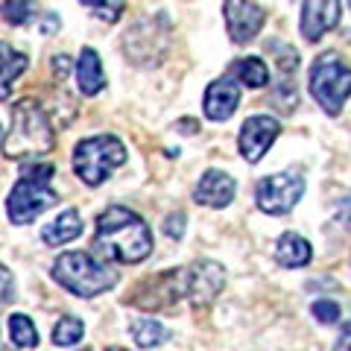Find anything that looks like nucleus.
<instances>
[{"label":"nucleus","mask_w":351,"mask_h":351,"mask_svg":"<svg viewBox=\"0 0 351 351\" xmlns=\"http://www.w3.org/2000/svg\"><path fill=\"white\" fill-rule=\"evenodd\" d=\"M29 68V59L21 50H15L12 44L0 41V100H9L12 85L21 73Z\"/></svg>","instance_id":"17"},{"label":"nucleus","mask_w":351,"mask_h":351,"mask_svg":"<svg viewBox=\"0 0 351 351\" xmlns=\"http://www.w3.org/2000/svg\"><path fill=\"white\" fill-rule=\"evenodd\" d=\"M15 302V278L3 263H0V304H9Z\"/></svg>","instance_id":"28"},{"label":"nucleus","mask_w":351,"mask_h":351,"mask_svg":"<svg viewBox=\"0 0 351 351\" xmlns=\"http://www.w3.org/2000/svg\"><path fill=\"white\" fill-rule=\"evenodd\" d=\"M267 50L276 53V64L281 71V80H290L299 68V53H295L290 44H281V41H267Z\"/></svg>","instance_id":"22"},{"label":"nucleus","mask_w":351,"mask_h":351,"mask_svg":"<svg viewBox=\"0 0 351 351\" xmlns=\"http://www.w3.org/2000/svg\"><path fill=\"white\" fill-rule=\"evenodd\" d=\"M82 6L94 9V15L100 21H108V24H114V21L126 12V3H94V0H85Z\"/></svg>","instance_id":"26"},{"label":"nucleus","mask_w":351,"mask_h":351,"mask_svg":"<svg viewBox=\"0 0 351 351\" xmlns=\"http://www.w3.org/2000/svg\"><path fill=\"white\" fill-rule=\"evenodd\" d=\"M53 73H56L59 82H62L64 76L71 73V59H68V56H56V59H53Z\"/></svg>","instance_id":"30"},{"label":"nucleus","mask_w":351,"mask_h":351,"mask_svg":"<svg viewBox=\"0 0 351 351\" xmlns=\"http://www.w3.org/2000/svg\"><path fill=\"white\" fill-rule=\"evenodd\" d=\"M281 135V123L269 114H252L243 126H240V138H237V149L243 161L258 164L267 149L276 144V138Z\"/></svg>","instance_id":"9"},{"label":"nucleus","mask_w":351,"mask_h":351,"mask_svg":"<svg viewBox=\"0 0 351 351\" xmlns=\"http://www.w3.org/2000/svg\"><path fill=\"white\" fill-rule=\"evenodd\" d=\"M129 334L141 348H152V346H161L164 339H170V331L158 319H152V316H141V319H135L129 325Z\"/></svg>","instance_id":"19"},{"label":"nucleus","mask_w":351,"mask_h":351,"mask_svg":"<svg viewBox=\"0 0 351 351\" xmlns=\"http://www.w3.org/2000/svg\"><path fill=\"white\" fill-rule=\"evenodd\" d=\"M182 287L193 304H208L223 293L226 272L217 261H196L188 269H182Z\"/></svg>","instance_id":"8"},{"label":"nucleus","mask_w":351,"mask_h":351,"mask_svg":"<svg viewBox=\"0 0 351 351\" xmlns=\"http://www.w3.org/2000/svg\"><path fill=\"white\" fill-rule=\"evenodd\" d=\"M0 12L12 27H24L36 18V6L32 3H0Z\"/></svg>","instance_id":"24"},{"label":"nucleus","mask_w":351,"mask_h":351,"mask_svg":"<svg viewBox=\"0 0 351 351\" xmlns=\"http://www.w3.org/2000/svg\"><path fill=\"white\" fill-rule=\"evenodd\" d=\"M348 91H351V76L346 59L337 50H325L322 56H316L311 64V94L322 106V112L337 117L348 100Z\"/></svg>","instance_id":"6"},{"label":"nucleus","mask_w":351,"mask_h":351,"mask_svg":"<svg viewBox=\"0 0 351 351\" xmlns=\"http://www.w3.org/2000/svg\"><path fill=\"white\" fill-rule=\"evenodd\" d=\"M196 126H199V123H196V120H179V129L184 132V135H193V132H196Z\"/></svg>","instance_id":"31"},{"label":"nucleus","mask_w":351,"mask_h":351,"mask_svg":"<svg viewBox=\"0 0 351 351\" xmlns=\"http://www.w3.org/2000/svg\"><path fill=\"white\" fill-rule=\"evenodd\" d=\"M272 106H278V112L284 114H293L295 106H299V94H295V82L290 80H281L272 91Z\"/></svg>","instance_id":"23"},{"label":"nucleus","mask_w":351,"mask_h":351,"mask_svg":"<svg viewBox=\"0 0 351 351\" xmlns=\"http://www.w3.org/2000/svg\"><path fill=\"white\" fill-rule=\"evenodd\" d=\"M311 313H313L322 325H334V322H339V316H343V311H339V304H337V302H328V299L313 302Z\"/></svg>","instance_id":"25"},{"label":"nucleus","mask_w":351,"mask_h":351,"mask_svg":"<svg viewBox=\"0 0 351 351\" xmlns=\"http://www.w3.org/2000/svg\"><path fill=\"white\" fill-rule=\"evenodd\" d=\"M82 334H85V325H82V319H76V316H62V319L53 325V343L56 346L80 343Z\"/></svg>","instance_id":"21"},{"label":"nucleus","mask_w":351,"mask_h":351,"mask_svg":"<svg viewBox=\"0 0 351 351\" xmlns=\"http://www.w3.org/2000/svg\"><path fill=\"white\" fill-rule=\"evenodd\" d=\"M304 196V179L293 170H284V173H272L267 179L258 182L255 188V202L263 214H287L293 211L299 199Z\"/></svg>","instance_id":"7"},{"label":"nucleus","mask_w":351,"mask_h":351,"mask_svg":"<svg viewBox=\"0 0 351 351\" xmlns=\"http://www.w3.org/2000/svg\"><path fill=\"white\" fill-rule=\"evenodd\" d=\"M76 85L85 97H97L106 88V73H103V62L97 56L94 47H82L80 59H76Z\"/></svg>","instance_id":"14"},{"label":"nucleus","mask_w":351,"mask_h":351,"mask_svg":"<svg viewBox=\"0 0 351 351\" xmlns=\"http://www.w3.org/2000/svg\"><path fill=\"white\" fill-rule=\"evenodd\" d=\"M234 191H237V184L228 173L205 170L202 179L196 182V188H193V199L199 205H208V208H226L234 199Z\"/></svg>","instance_id":"13"},{"label":"nucleus","mask_w":351,"mask_h":351,"mask_svg":"<svg viewBox=\"0 0 351 351\" xmlns=\"http://www.w3.org/2000/svg\"><path fill=\"white\" fill-rule=\"evenodd\" d=\"M62 27V21L56 12H41V36H53Z\"/></svg>","instance_id":"29"},{"label":"nucleus","mask_w":351,"mask_h":351,"mask_svg":"<svg viewBox=\"0 0 351 351\" xmlns=\"http://www.w3.org/2000/svg\"><path fill=\"white\" fill-rule=\"evenodd\" d=\"M339 12H343V6L331 3V0H319V3L307 0V3H302L299 32L307 41H319L325 32H331L339 24Z\"/></svg>","instance_id":"11"},{"label":"nucleus","mask_w":351,"mask_h":351,"mask_svg":"<svg viewBox=\"0 0 351 351\" xmlns=\"http://www.w3.org/2000/svg\"><path fill=\"white\" fill-rule=\"evenodd\" d=\"M82 234V217L76 208H68V211H62L53 223H47L41 228V240L47 246H62V243H71Z\"/></svg>","instance_id":"15"},{"label":"nucleus","mask_w":351,"mask_h":351,"mask_svg":"<svg viewBox=\"0 0 351 351\" xmlns=\"http://www.w3.org/2000/svg\"><path fill=\"white\" fill-rule=\"evenodd\" d=\"M240 106V85L232 82L228 76L223 80H214L211 85L205 88V100H202V108H205V117L208 120H217L223 123L234 114V108Z\"/></svg>","instance_id":"12"},{"label":"nucleus","mask_w":351,"mask_h":351,"mask_svg":"<svg viewBox=\"0 0 351 351\" xmlns=\"http://www.w3.org/2000/svg\"><path fill=\"white\" fill-rule=\"evenodd\" d=\"M184 228H188V217H184L182 211L167 214V219H164V234H167L170 240H182Z\"/></svg>","instance_id":"27"},{"label":"nucleus","mask_w":351,"mask_h":351,"mask_svg":"<svg viewBox=\"0 0 351 351\" xmlns=\"http://www.w3.org/2000/svg\"><path fill=\"white\" fill-rule=\"evenodd\" d=\"M9 339L18 346V348H32L38 346V331L32 319L27 313H12L9 316Z\"/></svg>","instance_id":"20"},{"label":"nucleus","mask_w":351,"mask_h":351,"mask_svg":"<svg viewBox=\"0 0 351 351\" xmlns=\"http://www.w3.org/2000/svg\"><path fill=\"white\" fill-rule=\"evenodd\" d=\"M53 281L80 299H94L117 284V269L106 261H97L88 252H64L53 263Z\"/></svg>","instance_id":"4"},{"label":"nucleus","mask_w":351,"mask_h":351,"mask_svg":"<svg viewBox=\"0 0 351 351\" xmlns=\"http://www.w3.org/2000/svg\"><path fill=\"white\" fill-rule=\"evenodd\" d=\"M152 228L138 211L123 205H108L97 217L94 249L97 255L117 263H141L152 255Z\"/></svg>","instance_id":"1"},{"label":"nucleus","mask_w":351,"mask_h":351,"mask_svg":"<svg viewBox=\"0 0 351 351\" xmlns=\"http://www.w3.org/2000/svg\"><path fill=\"white\" fill-rule=\"evenodd\" d=\"M108 351H126V348H108Z\"/></svg>","instance_id":"33"},{"label":"nucleus","mask_w":351,"mask_h":351,"mask_svg":"<svg viewBox=\"0 0 351 351\" xmlns=\"http://www.w3.org/2000/svg\"><path fill=\"white\" fill-rule=\"evenodd\" d=\"M334 351H348V322L343 325V337H339V343L334 346Z\"/></svg>","instance_id":"32"},{"label":"nucleus","mask_w":351,"mask_h":351,"mask_svg":"<svg viewBox=\"0 0 351 351\" xmlns=\"http://www.w3.org/2000/svg\"><path fill=\"white\" fill-rule=\"evenodd\" d=\"M53 176H56L53 164H21V179L15 182V188L6 199V214L15 226L32 223L41 211L56 205L59 193L50 184Z\"/></svg>","instance_id":"3"},{"label":"nucleus","mask_w":351,"mask_h":351,"mask_svg":"<svg viewBox=\"0 0 351 351\" xmlns=\"http://www.w3.org/2000/svg\"><path fill=\"white\" fill-rule=\"evenodd\" d=\"M313 258V246L307 243V240L302 234L295 232H284L278 240H276V261L281 263V267H307Z\"/></svg>","instance_id":"16"},{"label":"nucleus","mask_w":351,"mask_h":351,"mask_svg":"<svg viewBox=\"0 0 351 351\" xmlns=\"http://www.w3.org/2000/svg\"><path fill=\"white\" fill-rule=\"evenodd\" d=\"M126 158H129L126 147L117 135H94L76 144L73 173L80 176L88 188H97V184H103L112 176V170L123 167Z\"/></svg>","instance_id":"5"},{"label":"nucleus","mask_w":351,"mask_h":351,"mask_svg":"<svg viewBox=\"0 0 351 351\" xmlns=\"http://www.w3.org/2000/svg\"><path fill=\"white\" fill-rule=\"evenodd\" d=\"M223 18L228 27V36L234 44H246L258 36L267 24V9L261 3H243V0H228L223 3Z\"/></svg>","instance_id":"10"},{"label":"nucleus","mask_w":351,"mask_h":351,"mask_svg":"<svg viewBox=\"0 0 351 351\" xmlns=\"http://www.w3.org/2000/svg\"><path fill=\"white\" fill-rule=\"evenodd\" d=\"M53 147H56V135H53L50 117L41 108V103L32 97L12 103V126L3 138V156L29 164L53 152Z\"/></svg>","instance_id":"2"},{"label":"nucleus","mask_w":351,"mask_h":351,"mask_svg":"<svg viewBox=\"0 0 351 351\" xmlns=\"http://www.w3.org/2000/svg\"><path fill=\"white\" fill-rule=\"evenodd\" d=\"M228 80H237L240 85L246 88H263L269 85V68L263 64L261 56H246V59H237L232 62V68H228Z\"/></svg>","instance_id":"18"}]
</instances>
